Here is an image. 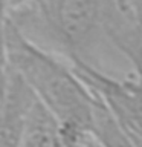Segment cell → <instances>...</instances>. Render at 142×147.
I'll return each mask as SVG.
<instances>
[{
    "label": "cell",
    "mask_w": 142,
    "mask_h": 147,
    "mask_svg": "<svg viewBox=\"0 0 142 147\" xmlns=\"http://www.w3.org/2000/svg\"><path fill=\"white\" fill-rule=\"evenodd\" d=\"M21 31L38 29L67 61H81L99 69V55L110 45L131 64L142 69V25L119 0H40L12 16Z\"/></svg>",
    "instance_id": "6da1fadb"
},
{
    "label": "cell",
    "mask_w": 142,
    "mask_h": 147,
    "mask_svg": "<svg viewBox=\"0 0 142 147\" xmlns=\"http://www.w3.org/2000/svg\"><path fill=\"white\" fill-rule=\"evenodd\" d=\"M2 63L12 67L35 94L38 103L64 132L89 136L93 129L96 96L55 52L29 38L15 23L3 17Z\"/></svg>",
    "instance_id": "7a4b0ae2"
},
{
    "label": "cell",
    "mask_w": 142,
    "mask_h": 147,
    "mask_svg": "<svg viewBox=\"0 0 142 147\" xmlns=\"http://www.w3.org/2000/svg\"><path fill=\"white\" fill-rule=\"evenodd\" d=\"M84 84L104 101L122 127L142 142V78H119L81 61H69Z\"/></svg>",
    "instance_id": "3957f363"
},
{
    "label": "cell",
    "mask_w": 142,
    "mask_h": 147,
    "mask_svg": "<svg viewBox=\"0 0 142 147\" xmlns=\"http://www.w3.org/2000/svg\"><path fill=\"white\" fill-rule=\"evenodd\" d=\"M38 104L26 81L2 63V100H0V147H21Z\"/></svg>",
    "instance_id": "277c9868"
},
{
    "label": "cell",
    "mask_w": 142,
    "mask_h": 147,
    "mask_svg": "<svg viewBox=\"0 0 142 147\" xmlns=\"http://www.w3.org/2000/svg\"><path fill=\"white\" fill-rule=\"evenodd\" d=\"M89 136L66 133L52 115L38 103L32 113L21 147H84Z\"/></svg>",
    "instance_id": "5b68a950"
},
{
    "label": "cell",
    "mask_w": 142,
    "mask_h": 147,
    "mask_svg": "<svg viewBox=\"0 0 142 147\" xmlns=\"http://www.w3.org/2000/svg\"><path fill=\"white\" fill-rule=\"evenodd\" d=\"M92 136L101 147H139L136 140L122 127L99 96H96Z\"/></svg>",
    "instance_id": "8992f818"
},
{
    "label": "cell",
    "mask_w": 142,
    "mask_h": 147,
    "mask_svg": "<svg viewBox=\"0 0 142 147\" xmlns=\"http://www.w3.org/2000/svg\"><path fill=\"white\" fill-rule=\"evenodd\" d=\"M40 0H2V8H3V16H12L20 11L34 6Z\"/></svg>",
    "instance_id": "52a82bcc"
},
{
    "label": "cell",
    "mask_w": 142,
    "mask_h": 147,
    "mask_svg": "<svg viewBox=\"0 0 142 147\" xmlns=\"http://www.w3.org/2000/svg\"><path fill=\"white\" fill-rule=\"evenodd\" d=\"M124 9L135 18V20L142 25V0H119Z\"/></svg>",
    "instance_id": "ba28073f"
},
{
    "label": "cell",
    "mask_w": 142,
    "mask_h": 147,
    "mask_svg": "<svg viewBox=\"0 0 142 147\" xmlns=\"http://www.w3.org/2000/svg\"><path fill=\"white\" fill-rule=\"evenodd\" d=\"M84 147H101V146H99V142H98V141H96L93 136L90 135L89 138H87V141H86Z\"/></svg>",
    "instance_id": "9c48e42d"
},
{
    "label": "cell",
    "mask_w": 142,
    "mask_h": 147,
    "mask_svg": "<svg viewBox=\"0 0 142 147\" xmlns=\"http://www.w3.org/2000/svg\"><path fill=\"white\" fill-rule=\"evenodd\" d=\"M136 75H137V77H141V78H142V69H141V72H139V74H136Z\"/></svg>",
    "instance_id": "30bf717a"
}]
</instances>
